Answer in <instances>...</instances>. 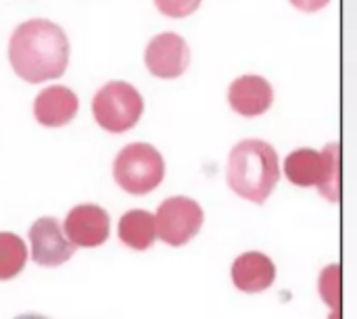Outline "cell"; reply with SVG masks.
Instances as JSON below:
<instances>
[{
    "label": "cell",
    "mask_w": 357,
    "mask_h": 319,
    "mask_svg": "<svg viewBox=\"0 0 357 319\" xmlns=\"http://www.w3.org/2000/svg\"><path fill=\"white\" fill-rule=\"evenodd\" d=\"M8 61L15 73L29 84L56 79L69 63V40L61 25L48 19H29L13 31Z\"/></svg>",
    "instance_id": "6da1fadb"
},
{
    "label": "cell",
    "mask_w": 357,
    "mask_h": 319,
    "mask_svg": "<svg viewBox=\"0 0 357 319\" xmlns=\"http://www.w3.org/2000/svg\"><path fill=\"white\" fill-rule=\"evenodd\" d=\"M113 178L128 194L144 196L163 182L165 161L155 146L132 142L117 153L113 161Z\"/></svg>",
    "instance_id": "3957f363"
},
{
    "label": "cell",
    "mask_w": 357,
    "mask_h": 319,
    "mask_svg": "<svg viewBox=\"0 0 357 319\" xmlns=\"http://www.w3.org/2000/svg\"><path fill=\"white\" fill-rule=\"evenodd\" d=\"M318 290H320L322 301L335 313H339V307H341V267L337 263H333L326 270H322L320 282H318Z\"/></svg>",
    "instance_id": "2e32d148"
},
{
    "label": "cell",
    "mask_w": 357,
    "mask_h": 319,
    "mask_svg": "<svg viewBox=\"0 0 357 319\" xmlns=\"http://www.w3.org/2000/svg\"><path fill=\"white\" fill-rule=\"evenodd\" d=\"M29 242L31 259L42 267H59L75 253V247L69 242L65 230L54 217H40L33 221L29 230Z\"/></svg>",
    "instance_id": "ba28073f"
},
{
    "label": "cell",
    "mask_w": 357,
    "mask_h": 319,
    "mask_svg": "<svg viewBox=\"0 0 357 319\" xmlns=\"http://www.w3.org/2000/svg\"><path fill=\"white\" fill-rule=\"evenodd\" d=\"M142 113V94L132 84L121 79L105 84L92 98V115L96 123L111 134H123L132 130L140 121Z\"/></svg>",
    "instance_id": "277c9868"
},
{
    "label": "cell",
    "mask_w": 357,
    "mask_h": 319,
    "mask_svg": "<svg viewBox=\"0 0 357 319\" xmlns=\"http://www.w3.org/2000/svg\"><path fill=\"white\" fill-rule=\"evenodd\" d=\"M289 2L301 13H318L331 4V0H289Z\"/></svg>",
    "instance_id": "ac0fdd59"
},
{
    "label": "cell",
    "mask_w": 357,
    "mask_h": 319,
    "mask_svg": "<svg viewBox=\"0 0 357 319\" xmlns=\"http://www.w3.org/2000/svg\"><path fill=\"white\" fill-rule=\"evenodd\" d=\"M324 178L318 186V192L322 199L337 203L341 199V150L337 142H331L324 146Z\"/></svg>",
    "instance_id": "9a60e30c"
},
{
    "label": "cell",
    "mask_w": 357,
    "mask_h": 319,
    "mask_svg": "<svg viewBox=\"0 0 357 319\" xmlns=\"http://www.w3.org/2000/svg\"><path fill=\"white\" fill-rule=\"evenodd\" d=\"M27 261L25 242L10 232H0V280H13L19 276Z\"/></svg>",
    "instance_id": "5bb4252c"
},
{
    "label": "cell",
    "mask_w": 357,
    "mask_h": 319,
    "mask_svg": "<svg viewBox=\"0 0 357 319\" xmlns=\"http://www.w3.org/2000/svg\"><path fill=\"white\" fill-rule=\"evenodd\" d=\"M228 102L243 117H259L274 104V88L264 75L247 73L230 84Z\"/></svg>",
    "instance_id": "9c48e42d"
},
{
    "label": "cell",
    "mask_w": 357,
    "mask_h": 319,
    "mask_svg": "<svg viewBox=\"0 0 357 319\" xmlns=\"http://www.w3.org/2000/svg\"><path fill=\"white\" fill-rule=\"evenodd\" d=\"M63 230L75 249H94L107 242L111 232V219L102 207L84 203L67 213Z\"/></svg>",
    "instance_id": "52a82bcc"
},
{
    "label": "cell",
    "mask_w": 357,
    "mask_h": 319,
    "mask_svg": "<svg viewBox=\"0 0 357 319\" xmlns=\"http://www.w3.org/2000/svg\"><path fill=\"white\" fill-rule=\"evenodd\" d=\"M203 0H155V6L159 8V13H163L165 17L172 19H184L188 15H192Z\"/></svg>",
    "instance_id": "e0dca14e"
},
{
    "label": "cell",
    "mask_w": 357,
    "mask_h": 319,
    "mask_svg": "<svg viewBox=\"0 0 357 319\" xmlns=\"http://www.w3.org/2000/svg\"><path fill=\"white\" fill-rule=\"evenodd\" d=\"M79 109L75 92L67 86H48L33 100V117L44 127L67 125Z\"/></svg>",
    "instance_id": "30bf717a"
},
{
    "label": "cell",
    "mask_w": 357,
    "mask_h": 319,
    "mask_svg": "<svg viewBox=\"0 0 357 319\" xmlns=\"http://www.w3.org/2000/svg\"><path fill=\"white\" fill-rule=\"evenodd\" d=\"M15 319H50L46 316H40V313H23V316H17Z\"/></svg>",
    "instance_id": "d6986e66"
},
{
    "label": "cell",
    "mask_w": 357,
    "mask_h": 319,
    "mask_svg": "<svg viewBox=\"0 0 357 319\" xmlns=\"http://www.w3.org/2000/svg\"><path fill=\"white\" fill-rule=\"evenodd\" d=\"M117 234L126 247H130L134 251H146L157 240L155 215L144 209H132V211L123 213V217L119 219Z\"/></svg>",
    "instance_id": "4fadbf2b"
},
{
    "label": "cell",
    "mask_w": 357,
    "mask_h": 319,
    "mask_svg": "<svg viewBox=\"0 0 357 319\" xmlns=\"http://www.w3.org/2000/svg\"><path fill=\"white\" fill-rule=\"evenodd\" d=\"M324 153L316 148H297L287 155L284 159V176L289 178L291 184L299 188H310V186H320L324 178Z\"/></svg>",
    "instance_id": "7c38bea8"
},
{
    "label": "cell",
    "mask_w": 357,
    "mask_h": 319,
    "mask_svg": "<svg viewBox=\"0 0 357 319\" xmlns=\"http://www.w3.org/2000/svg\"><path fill=\"white\" fill-rule=\"evenodd\" d=\"M226 180L234 194L255 205H264L280 180L276 148L259 138L241 140L228 155Z\"/></svg>",
    "instance_id": "7a4b0ae2"
},
{
    "label": "cell",
    "mask_w": 357,
    "mask_h": 319,
    "mask_svg": "<svg viewBox=\"0 0 357 319\" xmlns=\"http://www.w3.org/2000/svg\"><path fill=\"white\" fill-rule=\"evenodd\" d=\"M276 280L274 261L257 251L243 253L232 263V284L247 295H257L268 290Z\"/></svg>",
    "instance_id": "8fae6325"
},
{
    "label": "cell",
    "mask_w": 357,
    "mask_h": 319,
    "mask_svg": "<svg viewBox=\"0 0 357 319\" xmlns=\"http://www.w3.org/2000/svg\"><path fill=\"white\" fill-rule=\"evenodd\" d=\"M157 238L169 247H184L190 242L203 226V209L188 196L165 199L155 215Z\"/></svg>",
    "instance_id": "5b68a950"
},
{
    "label": "cell",
    "mask_w": 357,
    "mask_h": 319,
    "mask_svg": "<svg viewBox=\"0 0 357 319\" xmlns=\"http://www.w3.org/2000/svg\"><path fill=\"white\" fill-rule=\"evenodd\" d=\"M146 69L159 79H176L184 75L190 65V48L188 42L174 31L157 33L144 50Z\"/></svg>",
    "instance_id": "8992f818"
}]
</instances>
